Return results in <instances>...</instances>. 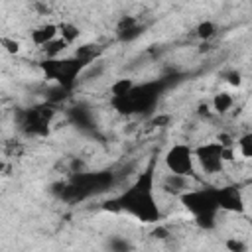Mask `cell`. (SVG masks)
Instances as JSON below:
<instances>
[{
  "label": "cell",
  "instance_id": "cell-1",
  "mask_svg": "<svg viewBox=\"0 0 252 252\" xmlns=\"http://www.w3.org/2000/svg\"><path fill=\"white\" fill-rule=\"evenodd\" d=\"M39 67L49 81H53L63 89H71L79 81L85 63L79 61L77 57H53V59H43Z\"/></svg>",
  "mask_w": 252,
  "mask_h": 252
},
{
  "label": "cell",
  "instance_id": "cell-2",
  "mask_svg": "<svg viewBox=\"0 0 252 252\" xmlns=\"http://www.w3.org/2000/svg\"><path fill=\"white\" fill-rule=\"evenodd\" d=\"M193 156H195L197 173H203L205 177H217L224 173L226 163L222 161V146L217 140L195 146Z\"/></svg>",
  "mask_w": 252,
  "mask_h": 252
},
{
  "label": "cell",
  "instance_id": "cell-3",
  "mask_svg": "<svg viewBox=\"0 0 252 252\" xmlns=\"http://www.w3.org/2000/svg\"><path fill=\"white\" fill-rule=\"evenodd\" d=\"M163 169L181 173V175H197L193 146H189L185 142L171 144L163 154Z\"/></svg>",
  "mask_w": 252,
  "mask_h": 252
},
{
  "label": "cell",
  "instance_id": "cell-4",
  "mask_svg": "<svg viewBox=\"0 0 252 252\" xmlns=\"http://www.w3.org/2000/svg\"><path fill=\"white\" fill-rule=\"evenodd\" d=\"M55 37H57V24H53V22L39 24L30 32V39L35 47H41V45H45L47 41H51Z\"/></svg>",
  "mask_w": 252,
  "mask_h": 252
},
{
  "label": "cell",
  "instance_id": "cell-5",
  "mask_svg": "<svg viewBox=\"0 0 252 252\" xmlns=\"http://www.w3.org/2000/svg\"><path fill=\"white\" fill-rule=\"evenodd\" d=\"M234 102L236 100H234V96L228 91H219L213 96V100H211V110L215 114H219V116H224V114H228L234 108Z\"/></svg>",
  "mask_w": 252,
  "mask_h": 252
},
{
  "label": "cell",
  "instance_id": "cell-6",
  "mask_svg": "<svg viewBox=\"0 0 252 252\" xmlns=\"http://www.w3.org/2000/svg\"><path fill=\"white\" fill-rule=\"evenodd\" d=\"M100 53H102V45L91 41V43H83V45H79V47L75 49L73 57H77L79 61H83L85 65H89V63H93V61H96V59L100 57Z\"/></svg>",
  "mask_w": 252,
  "mask_h": 252
},
{
  "label": "cell",
  "instance_id": "cell-7",
  "mask_svg": "<svg viewBox=\"0 0 252 252\" xmlns=\"http://www.w3.org/2000/svg\"><path fill=\"white\" fill-rule=\"evenodd\" d=\"M234 154L242 161L252 159V134L250 132H244V134L234 138Z\"/></svg>",
  "mask_w": 252,
  "mask_h": 252
},
{
  "label": "cell",
  "instance_id": "cell-8",
  "mask_svg": "<svg viewBox=\"0 0 252 252\" xmlns=\"http://www.w3.org/2000/svg\"><path fill=\"white\" fill-rule=\"evenodd\" d=\"M67 47H69V43L57 35L55 39H51V41H47L45 45H41L39 51H41L43 59H53V57H61Z\"/></svg>",
  "mask_w": 252,
  "mask_h": 252
},
{
  "label": "cell",
  "instance_id": "cell-9",
  "mask_svg": "<svg viewBox=\"0 0 252 252\" xmlns=\"http://www.w3.org/2000/svg\"><path fill=\"white\" fill-rule=\"evenodd\" d=\"M57 35H59L61 39H65L69 45H73V43L81 37V30H79V26L73 24V22H61V24H57Z\"/></svg>",
  "mask_w": 252,
  "mask_h": 252
},
{
  "label": "cell",
  "instance_id": "cell-10",
  "mask_svg": "<svg viewBox=\"0 0 252 252\" xmlns=\"http://www.w3.org/2000/svg\"><path fill=\"white\" fill-rule=\"evenodd\" d=\"M134 79H130V77H120V79H116V81H112L110 83V87H108V93H110V96H122V94H128L132 89H134Z\"/></svg>",
  "mask_w": 252,
  "mask_h": 252
},
{
  "label": "cell",
  "instance_id": "cell-11",
  "mask_svg": "<svg viewBox=\"0 0 252 252\" xmlns=\"http://www.w3.org/2000/svg\"><path fill=\"white\" fill-rule=\"evenodd\" d=\"M195 35H197V39H201V41H211V39L217 35V24H215L213 20H203V22H199L197 28H195Z\"/></svg>",
  "mask_w": 252,
  "mask_h": 252
},
{
  "label": "cell",
  "instance_id": "cell-12",
  "mask_svg": "<svg viewBox=\"0 0 252 252\" xmlns=\"http://www.w3.org/2000/svg\"><path fill=\"white\" fill-rule=\"evenodd\" d=\"M0 47H2L8 55H18V53L22 51V43H20V39L10 37V35H2V37H0Z\"/></svg>",
  "mask_w": 252,
  "mask_h": 252
},
{
  "label": "cell",
  "instance_id": "cell-13",
  "mask_svg": "<svg viewBox=\"0 0 252 252\" xmlns=\"http://www.w3.org/2000/svg\"><path fill=\"white\" fill-rule=\"evenodd\" d=\"M106 248L112 250V252H124V250H130V248H134V246H132V242H130L128 238H124V236H110L108 242H106Z\"/></svg>",
  "mask_w": 252,
  "mask_h": 252
},
{
  "label": "cell",
  "instance_id": "cell-14",
  "mask_svg": "<svg viewBox=\"0 0 252 252\" xmlns=\"http://www.w3.org/2000/svg\"><path fill=\"white\" fill-rule=\"evenodd\" d=\"M142 33H144V26L138 22V24H134L132 28L124 30V32H118L116 35H118V39H120V41H126V43H128V41H134V39H138Z\"/></svg>",
  "mask_w": 252,
  "mask_h": 252
},
{
  "label": "cell",
  "instance_id": "cell-15",
  "mask_svg": "<svg viewBox=\"0 0 252 252\" xmlns=\"http://www.w3.org/2000/svg\"><path fill=\"white\" fill-rule=\"evenodd\" d=\"M224 246L230 250V252H246L248 250V244L240 240V236H228Z\"/></svg>",
  "mask_w": 252,
  "mask_h": 252
},
{
  "label": "cell",
  "instance_id": "cell-16",
  "mask_svg": "<svg viewBox=\"0 0 252 252\" xmlns=\"http://www.w3.org/2000/svg\"><path fill=\"white\" fill-rule=\"evenodd\" d=\"M134 24H138V20H136L134 16H122V18L118 20V24H116V33L128 30V28H132Z\"/></svg>",
  "mask_w": 252,
  "mask_h": 252
},
{
  "label": "cell",
  "instance_id": "cell-17",
  "mask_svg": "<svg viewBox=\"0 0 252 252\" xmlns=\"http://www.w3.org/2000/svg\"><path fill=\"white\" fill-rule=\"evenodd\" d=\"M224 79H226V83H228L230 87H236V89H238V87L242 85V73H240V71H230Z\"/></svg>",
  "mask_w": 252,
  "mask_h": 252
},
{
  "label": "cell",
  "instance_id": "cell-18",
  "mask_svg": "<svg viewBox=\"0 0 252 252\" xmlns=\"http://www.w3.org/2000/svg\"><path fill=\"white\" fill-rule=\"evenodd\" d=\"M4 169H6V163H4V161H2V158H0V173H2Z\"/></svg>",
  "mask_w": 252,
  "mask_h": 252
},
{
  "label": "cell",
  "instance_id": "cell-19",
  "mask_svg": "<svg viewBox=\"0 0 252 252\" xmlns=\"http://www.w3.org/2000/svg\"><path fill=\"white\" fill-rule=\"evenodd\" d=\"M0 108H2V104H0Z\"/></svg>",
  "mask_w": 252,
  "mask_h": 252
}]
</instances>
